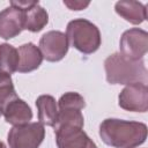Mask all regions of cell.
Masks as SVG:
<instances>
[{"instance_id": "1", "label": "cell", "mask_w": 148, "mask_h": 148, "mask_svg": "<svg viewBox=\"0 0 148 148\" xmlns=\"http://www.w3.org/2000/svg\"><path fill=\"white\" fill-rule=\"evenodd\" d=\"M102 141L114 148H135L147 139V125L116 118L104 119L99 125Z\"/></svg>"}, {"instance_id": "2", "label": "cell", "mask_w": 148, "mask_h": 148, "mask_svg": "<svg viewBox=\"0 0 148 148\" xmlns=\"http://www.w3.org/2000/svg\"><path fill=\"white\" fill-rule=\"evenodd\" d=\"M106 81L111 84L147 83V68L143 60H132L120 52L110 54L104 61Z\"/></svg>"}, {"instance_id": "3", "label": "cell", "mask_w": 148, "mask_h": 148, "mask_svg": "<svg viewBox=\"0 0 148 148\" xmlns=\"http://www.w3.org/2000/svg\"><path fill=\"white\" fill-rule=\"evenodd\" d=\"M66 37L68 44L83 54L96 52L102 42L98 28L86 18H75L68 22Z\"/></svg>"}, {"instance_id": "4", "label": "cell", "mask_w": 148, "mask_h": 148, "mask_svg": "<svg viewBox=\"0 0 148 148\" xmlns=\"http://www.w3.org/2000/svg\"><path fill=\"white\" fill-rule=\"evenodd\" d=\"M45 136L44 125L39 121L13 126L7 141L9 148H38Z\"/></svg>"}, {"instance_id": "5", "label": "cell", "mask_w": 148, "mask_h": 148, "mask_svg": "<svg viewBox=\"0 0 148 148\" xmlns=\"http://www.w3.org/2000/svg\"><path fill=\"white\" fill-rule=\"evenodd\" d=\"M120 53L132 60H141L148 51V34L140 28H132L120 37Z\"/></svg>"}, {"instance_id": "6", "label": "cell", "mask_w": 148, "mask_h": 148, "mask_svg": "<svg viewBox=\"0 0 148 148\" xmlns=\"http://www.w3.org/2000/svg\"><path fill=\"white\" fill-rule=\"evenodd\" d=\"M53 128L58 148H97L96 143L83 131V127L60 125Z\"/></svg>"}, {"instance_id": "7", "label": "cell", "mask_w": 148, "mask_h": 148, "mask_svg": "<svg viewBox=\"0 0 148 148\" xmlns=\"http://www.w3.org/2000/svg\"><path fill=\"white\" fill-rule=\"evenodd\" d=\"M68 47L69 44L66 34L58 30H51L40 37L38 49L43 56V59L56 62L60 61L67 54Z\"/></svg>"}, {"instance_id": "8", "label": "cell", "mask_w": 148, "mask_h": 148, "mask_svg": "<svg viewBox=\"0 0 148 148\" xmlns=\"http://www.w3.org/2000/svg\"><path fill=\"white\" fill-rule=\"evenodd\" d=\"M118 104L121 109L132 112H147L148 88L147 84L136 82L127 84L118 96Z\"/></svg>"}, {"instance_id": "9", "label": "cell", "mask_w": 148, "mask_h": 148, "mask_svg": "<svg viewBox=\"0 0 148 148\" xmlns=\"http://www.w3.org/2000/svg\"><path fill=\"white\" fill-rule=\"evenodd\" d=\"M24 29V13L15 7H7L0 12V37L10 39Z\"/></svg>"}, {"instance_id": "10", "label": "cell", "mask_w": 148, "mask_h": 148, "mask_svg": "<svg viewBox=\"0 0 148 148\" xmlns=\"http://www.w3.org/2000/svg\"><path fill=\"white\" fill-rule=\"evenodd\" d=\"M1 113L3 114L5 120L13 126L28 124L32 119L31 108L28 105L27 102L18 97L13 99Z\"/></svg>"}, {"instance_id": "11", "label": "cell", "mask_w": 148, "mask_h": 148, "mask_svg": "<svg viewBox=\"0 0 148 148\" xmlns=\"http://www.w3.org/2000/svg\"><path fill=\"white\" fill-rule=\"evenodd\" d=\"M17 52H18L17 72L20 73L32 72L37 69L43 61V56L39 49L34 43H27L21 45L17 49Z\"/></svg>"}, {"instance_id": "12", "label": "cell", "mask_w": 148, "mask_h": 148, "mask_svg": "<svg viewBox=\"0 0 148 148\" xmlns=\"http://www.w3.org/2000/svg\"><path fill=\"white\" fill-rule=\"evenodd\" d=\"M116 13L132 24H141L147 18L146 6L139 1L121 0L114 5Z\"/></svg>"}, {"instance_id": "13", "label": "cell", "mask_w": 148, "mask_h": 148, "mask_svg": "<svg viewBox=\"0 0 148 148\" xmlns=\"http://www.w3.org/2000/svg\"><path fill=\"white\" fill-rule=\"evenodd\" d=\"M36 106L39 123L53 127L58 116V105L54 97L51 95H40L36 99Z\"/></svg>"}, {"instance_id": "14", "label": "cell", "mask_w": 148, "mask_h": 148, "mask_svg": "<svg viewBox=\"0 0 148 148\" xmlns=\"http://www.w3.org/2000/svg\"><path fill=\"white\" fill-rule=\"evenodd\" d=\"M23 13H24V29L31 32L40 31L49 22V14L42 6H39V2L23 10Z\"/></svg>"}, {"instance_id": "15", "label": "cell", "mask_w": 148, "mask_h": 148, "mask_svg": "<svg viewBox=\"0 0 148 148\" xmlns=\"http://www.w3.org/2000/svg\"><path fill=\"white\" fill-rule=\"evenodd\" d=\"M18 52L13 45L2 43L0 44V74L10 75L17 71Z\"/></svg>"}, {"instance_id": "16", "label": "cell", "mask_w": 148, "mask_h": 148, "mask_svg": "<svg viewBox=\"0 0 148 148\" xmlns=\"http://www.w3.org/2000/svg\"><path fill=\"white\" fill-rule=\"evenodd\" d=\"M15 98H17V95L10 75L0 74V112Z\"/></svg>"}, {"instance_id": "17", "label": "cell", "mask_w": 148, "mask_h": 148, "mask_svg": "<svg viewBox=\"0 0 148 148\" xmlns=\"http://www.w3.org/2000/svg\"><path fill=\"white\" fill-rule=\"evenodd\" d=\"M64 5L68 7L71 10H82L87 8L90 2L89 1H80V0H65Z\"/></svg>"}, {"instance_id": "18", "label": "cell", "mask_w": 148, "mask_h": 148, "mask_svg": "<svg viewBox=\"0 0 148 148\" xmlns=\"http://www.w3.org/2000/svg\"><path fill=\"white\" fill-rule=\"evenodd\" d=\"M38 3V1H28V0H21V1H10V6L15 7L17 9L21 10H25L30 7H32L34 5Z\"/></svg>"}, {"instance_id": "19", "label": "cell", "mask_w": 148, "mask_h": 148, "mask_svg": "<svg viewBox=\"0 0 148 148\" xmlns=\"http://www.w3.org/2000/svg\"><path fill=\"white\" fill-rule=\"evenodd\" d=\"M0 148H7V147H6V145H5L2 141H0Z\"/></svg>"}]
</instances>
